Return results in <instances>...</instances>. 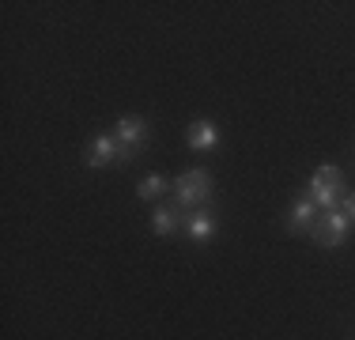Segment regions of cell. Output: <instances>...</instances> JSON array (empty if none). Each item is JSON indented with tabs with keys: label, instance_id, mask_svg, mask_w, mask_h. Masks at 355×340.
I'll return each instance as SVG.
<instances>
[{
	"label": "cell",
	"instance_id": "6da1fadb",
	"mask_svg": "<svg viewBox=\"0 0 355 340\" xmlns=\"http://www.w3.org/2000/svg\"><path fill=\"white\" fill-rule=\"evenodd\" d=\"M208 197H212V174H208L205 167L185 170V174L174 182V201H178V208H200Z\"/></svg>",
	"mask_w": 355,
	"mask_h": 340
},
{
	"label": "cell",
	"instance_id": "7a4b0ae2",
	"mask_svg": "<svg viewBox=\"0 0 355 340\" xmlns=\"http://www.w3.org/2000/svg\"><path fill=\"white\" fill-rule=\"evenodd\" d=\"M114 136H117V163H132L137 151L148 144V121L137 114H125V117H117Z\"/></svg>",
	"mask_w": 355,
	"mask_h": 340
},
{
	"label": "cell",
	"instance_id": "3957f363",
	"mask_svg": "<svg viewBox=\"0 0 355 340\" xmlns=\"http://www.w3.org/2000/svg\"><path fill=\"white\" fill-rule=\"evenodd\" d=\"M310 201L318 204V208H336V204L344 201V174L340 167H318L314 178H310Z\"/></svg>",
	"mask_w": 355,
	"mask_h": 340
},
{
	"label": "cell",
	"instance_id": "277c9868",
	"mask_svg": "<svg viewBox=\"0 0 355 340\" xmlns=\"http://www.w3.org/2000/svg\"><path fill=\"white\" fill-rule=\"evenodd\" d=\"M348 216H344L340 208H329V212H318L314 227H310V238H314L318 246H325V250H333V246H340L344 238H348Z\"/></svg>",
	"mask_w": 355,
	"mask_h": 340
},
{
	"label": "cell",
	"instance_id": "5b68a950",
	"mask_svg": "<svg viewBox=\"0 0 355 340\" xmlns=\"http://www.w3.org/2000/svg\"><path fill=\"white\" fill-rule=\"evenodd\" d=\"M83 163H87L91 170L117 163V136H110V133H98L95 140H91V148H87V155H83Z\"/></svg>",
	"mask_w": 355,
	"mask_h": 340
},
{
	"label": "cell",
	"instance_id": "8992f818",
	"mask_svg": "<svg viewBox=\"0 0 355 340\" xmlns=\"http://www.w3.org/2000/svg\"><path fill=\"white\" fill-rule=\"evenodd\" d=\"M185 235L193 238V242H208V238L216 235V212L208 208H193L189 216H185Z\"/></svg>",
	"mask_w": 355,
	"mask_h": 340
},
{
	"label": "cell",
	"instance_id": "52a82bcc",
	"mask_svg": "<svg viewBox=\"0 0 355 340\" xmlns=\"http://www.w3.org/2000/svg\"><path fill=\"white\" fill-rule=\"evenodd\" d=\"M216 140H219V129H216V121H208V117H197V121L185 129V144H189L193 151H212Z\"/></svg>",
	"mask_w": 355,
	"mask_h": 340
},
{
	"label": "cell",
	"instance_id": "ba28073f",
	"mask_svg": "<svg viewBox=\"0 0 355 340\" xmlns=\"http://www.w3.org/2000/svg\"><path fill=\"white\" fill-rule=\"evenodd\" d=\"M314 219H318V204L310 197H302V201H295L291 208H287V231H310Z\"/></svg>",
	"mask_w": 355,
	"mask_h": 340
},
{
	"label": "cell",
	"instance_id": "9c48e42d",
	"mask_svg": "<svg viewBox=\"0 0 355 340\" xmlns=\"http://www.w3.org/2000/svg\"><path fill=\"white\" fill-rule=\"evenodd\" d=\"M166 189H171V182H166L163 174H148V178H140L137 197H140V201H155V197H163Z\"/></svg>",
	"mask_w": 355,
	"mask_h": 340
},
{
	"label": "cell",
	"instance_id": "30bf717a",
	"mask_svg": "<svg viewBox=\"0 0 355 340\" xmlns=\"http://www.w3.org/2000/svg\"><path fill=\"white\" fill-rule=\"evenodd\" d=\"M174 227H178V212L171 208V204L155 208V216H151V231H155V235H171Z\"/></svg>",
	"mask_w": 355,
	"mask_h": 340
},
{
	"label": "cell",
	"instance_id": "8fae6325",
	"mask_svg": "<svg viewBox=\"0 0 355 340\" xmlns=\"http://www.w3.org/2000/svg\"><path fill=\"white\" fill-rule=\"evenodd\" d=\"M340 204H344L340 212H344V216H348V223H355V193H352V197H344Z\"/></svg>",
	"mask_w": 355,
	"mask_h": 340
}]
</instances>
